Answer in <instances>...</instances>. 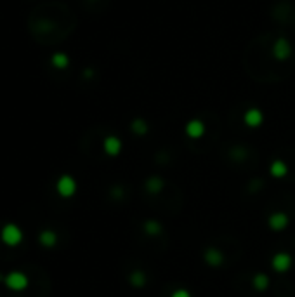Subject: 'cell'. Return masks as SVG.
Returning <instances> with one entry per match:
<instances>
[{
    "label": "cell",
    "mask_w": 295,
    "mask_h": 297,
    "mask_svg": "<svg viewBox=\"0 0 295 297\" xmlns=\"http://www.w3.org/2000/svg\"><path fill=\"white\" fill-rule=\"evenodd\" d=\"M292 56V44L285 37H280L273 45V57L278 61H286Z\"/></svg>",
    "instance_id": "1"
},
{
    "label": "cell",
    "mask_w": 295,
    "mask_h": 297,
    "mask_svg": "<svg viewBox=\"0 0 295 297\" xmlns=\"http://www.w3.org/2000/svg\"><path fill=\"white\" fill-rule=\"evenodd\" d=\"M292 256L288 252H276L271 259V268L276 273H286L290 268H292Z\"/></svg>",
    "instance_id": "2"
},
{
    "label": "cell",
    "mask_w": 295,
    "mask_h": 297,
    "mask_svg": "<svg viewBox=\"0 0 295 297\" xmlns=\"http://www.w3.org/2000/svg\"><path fill=\"white\" fill-rule=\"evenodd\" d=\"M2 240H4V244L11 245V247L19 245L23 240V231L16 224H7V226H4V229H2Z\"/></svg>",
    "instance_id": "3"
},
{
    "label": "cell",
    "mask_w": 295,
    "mask_h": 297,
    "mask_svg": "<svg viewBox=\"0 0 295 297\" xmlns=\"http://www.w3.org/2000/svg\"><path fill=\"white\" fill-rule=\"evenodd\" d=\"M57 193L61 195V197L65 198H70L75 195V191H77V183H75V179L72 175H61L57 181Z\"/></svg>",
    "instance_id": "4"
},
{
    "label": "cell",
    "mask_w": 295,
    "mask_h": 297,
    "mask_svg": "<svg viewBox=\"0 0 295 297\" xmlns=\"http://www.w3.org/2000/svg\"><path fill=\"white\" fill-rule=\"evenodd\" d=\"M267 224L273 231H283V229L288 228L290 224V217L286 216V212H273L269 217H267Z\"/></svg>",
    "instance_id": "5"
},
{
    "label": "cell",
    "mask_w": 295,
    "mask_h": 297,
    "mask_svg": "<svg viewBox=\"0 0 295 297\" xmlns=\"http://www.w3.org/2000/svg\"><path fill=\"white\" fill-rule=\"evenodd\" d=\"M243 122H245L247 127L250 129H257L261 127L262 122H264V113L259 108H249L243 115Z\"/></svg>",
    "instance_id": "6"
},
{
    "label": "cell",
    "mask_w": 295,
    "mask_h": 297,
    "mask_svg": "<svg viewBox=\"0 0 295 297\" xmlns=\"http://www.w3.org/2000/svg\"><path fill=\"white\" fill-rule=\"evenodd\" d=\"M205 124L202 122L200 118H193L190 122L186 124V127H184V132H186L188 138L191 139H200L203 134H205Z\"/></svg>",
    "instance_id": "7"
},
{
    "label": "cell",
    "mask_w": 295,
    "mask_h": 297,
    "mask_svg": "<svg viewBox=\"0 0 295 297\" xmlns=\"http://www.w3.org/2000/svg\"><path fill=\"white\" fill-rule=\"evenodd\" d=\"M6 285L9 288H13V290H23V288H26V285H28V278H26V275H23L21 271H13L6 278Z\"/></svg>",
    "instance_id": "8"
},
{
    "label": "cell",
    "mask_w": 295,
    "mask_h": 297,
    "mask_svg": "<svg viewBox=\"0 0 295 297\" xmlns=\"http://www.w3.org/2000/svg\"><path fill=\"white\" fill-rule=\"evenodd\" d=\"M203 259H205V263L208 266L217 268V266H221L224 263V254L215 247H208L205 250V254H203Z\"/></svg>",
    "instance_id": "9"
},
{
    "label": "cell",
    "mask_w": 295,
    "mask_h": 297,
    "mask_svg": "<svg viewBox=\"0 0 295 297\" xmlns=\"http://www.w3.org/2000/svg\"><path fill=\"white\" fill-rule=\"evenodd\" d=\"M103 150L106 155L109 156H118L122 151V141L116 138V136H108L103 141Z\"/></svg>",
    "instance_id": "10"
},
{
    "label": "cell",
    "mask_w": 295,
    "mask_h": 297,
    "mask_svg": "<svg viewBox=\"0 0 295 297\" xmlns=\"http://www.w3.org/2000/svg\"><path fill=\"white\" fill-rule=\"evenodd\" d=\"M269 174L276 179H281L288 174V165H286L283 160H274L273 163L269 165Z\"/></svg>",
    "instance_id": "11"
},
{
    "label": "cell",
    "mask_w": 295,
    "mask_h": 297,
    "mask_svg": "<svg viewBox=\"0 0 295 297\" xmlns=\"http://www.w3.org/2000/svg\"><path fill=\"white\" fill-rule=\"evenodd\" d=\"M144 188H146L148 193L156 195V193H160V191H162L163 188H165V183H163L162 177H158V175H153V177H149L148 181H146Z\"/></svg>",
    "instance_id": "12"
},
{
    "label": "cell",
    "mask_w": 295,
    "mask_h": 297,
    "mask_svg": "<svg viewBox=\"0 0 295 297\" xmlns=\"http://www.w3.org/2000/svg\"><path fill=\"white\" fill-rule=\"evenodd\" d=\"M252 287L259 292H264L267 287H269V276L264 275V273H257V275L252 278Z\"/></svg>",
    "instance_id": "13"
},
{
    "label": "cell",
    "mask_w": 295,
    "mask_h": 297,
    "mask_svg": "<svg viewBox=\"0 0 295 297\" xmlns=\"http://www.w3.org/2000/svg\"><path fill=\"white\" fill-rule=\"evenodd\" d=\"M144 233L149 234V236H158L160 233L163 231V226L160 224L158 221H155V219H149V221L144 222Z\"/></svg>",
    "instance_id": "14"
},
{
    "label": "cell",
    "mask_w": 295,
    "mask_h": 297,
    "mask_svg": "<svg viewBox=\"0 0 295 297\" xmlns=\"http://www.w3.org/2000/svg\"><path fill=\"white\" fill-rule=\"evenodd\" d=\"M131 131H132L136 136H144V134H148V124H146V120H143V118H134L132 124H131Z\"/></svg>",
    "instance_id": "15"
},
{
    "label": "cell",
    "mask_w": 295,
    "mask_h": 297,
    "mask_svg": "<svg viewBox=\"0 0 295 297\" xmlns=\"http://www.w3.org/2000/svg\"><path fill=\"white\" fill-rule=\"evenodd\" d=\"M129 281H131V285L132 287H136V288H143L144 285H146V275H144L143 271H134L131 276H129Z\"/></svg>",
    "instance_id": "16"
},
{
    "label": "cell",
    "mask_w": 295,
    "mask_h": 297,
    "mask_svg": "<svg viewBox=\"0 0 295 297\" xmlns=\"http://www.w3.org/2000/svg\"><path fill=\"white\" fill-rule=\"evenodd\" d=\"M56 240H57V238H56V234H54L52 231H44L40 234V242L45 245V247H52V245L56 244Z\"/></svg>",
    "instance_id": "17"
},
{
    "label": "cell",
    "mask_w": 295,
    "mask_h": 297,
    "mask_svg": "<svg viewBox=\"0 0 295 297\" xmlns=\"http://www.w3.org/2000/svg\"><path fill=\"white\" fill-rule=\"evenodd\" d=\"M170 297H191L190 290H186V288H177V290L172 292Z\"/></svg>",
    "instance_id": "18"
}]
</instances>
